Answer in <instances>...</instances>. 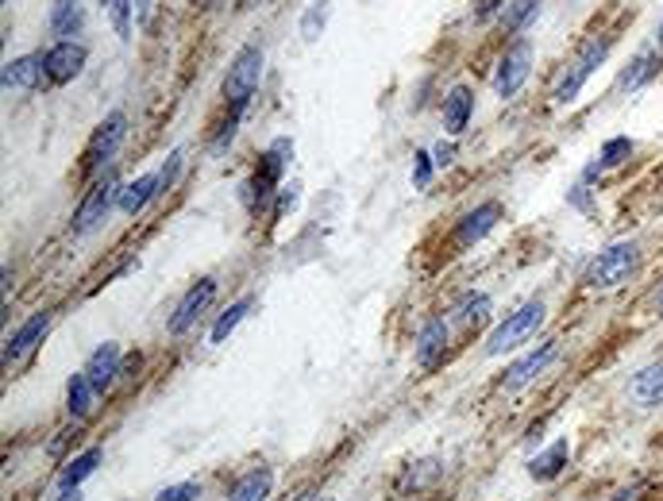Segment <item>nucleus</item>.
Listing matches in <instances>:
<instances>
[{
    "label": "nucleus",
    "mask_w": 663,
    "mask_h": 501,
    "mask_svg": "<svg viewBox=\"0 0 663 501\" xmlns=\"http://www.w3.org/2000/svg\"><path fill=\"white\" fill-rule=\"evenodd\" d=\"M43 59H47V82H51V86H66V82H74V77L86 70L89 47L82 43V39H70V43H51L43 51Z\"/></svg>",
    "instance_id": "nucleus-14"
},
{
    "label": "nucleus",
    "mask_w": 663,
    "mask_h": 501,
    "mask_svg": "<svg viewBox=\"0 0 663 501\" xmlns=\"http://www.w3.org/2000/svg\"><path fill=\"white\" fill-rule=\"evenodd\" d=\"M298 197H301V186L298 181H289V186H282L278 189V201H274V216H286L293 204H298Z\"/></svg>",
    "instance_id": "nucleus-38"
},
{
    "label": "nucleus",
    "mask_w": 663,
    "mask_h": 501,
    "mask_svg": "<svg viewBox=\"0 0 663 501\" xmlns=\"http://www.w3.org/2000/svg\"><path fill=\"white\" fill-rule=\"evenodd\" d=\"M263 66H266L263 47H255V43L239 47L236 59H232V66H228V74H224V86H221L228 112H239V116H243L247 104L255 101L259 82H263Z\"/></svg>",
    "instance_id": "nucleus-3"
},
{
    "label": "nucleus",
    "mask_w": 663,
    "mask_h": 501,
    "mask_svg": "<svg viewBox=\"0 0 663 501\" xmlns=\"http://www.w3.org/2000/svg\"><path fill=\"white\" fill-rule=\"evenodd\" d=\"M443 475H448V463H443V459H436V455L413 459L409 467H401L398 483H393V493H398V498H413V493H425V490H433V486L440 483Z\"/></svg>",
    "instance_id": "nucleus-16"
},
{
    "label": "nucleus",
    "mask_w": 663,
    "mask_h": 501,
    "mask_svg": "<svg viewBox=\"0 0 663 501\" xmlns=\"http://www.w3.org/2000/svg\"><path fill=\"white\" fill-rule=\"evenodd\" d=\"M536 12H540V0H510V4H505V12L498 20H502V27L510 35H521L536 20Z\"/></svg>",
    "instance_id": "nucleus-31"
},
{
    "label": "nucleus",
    "mask_w": 663,
    "mask_h": 501,
    "mask_svg": "<svg viewBox=\"0 0 663 501\" xmlns=\"http://www.w3.org/2000/svg\"><path fill=\"white\" fill-rule=\"evenodd\" d=\"M289 159H293V139L289 136H278L263 151V159H259V166L251 171V178L243 181V204L251 213L266 209V204L278 197L282 178H286V171H289Z\"/></svg>",
    "instance_id": "nucleus-2"
},
{
    "label": "nucleus",
    "mask_w": 663,
    "mask_h": 501,
    "mask_svg": "<svg viewBox=\"0 0 663 501\" xmlns=\"http://www.w3.org/2000/svg\"><path fill=\"white\" fill-rule=\"evenodd\" d=\"M182 162H186V154L182 151L166 154V162L159 166V197H166L174 189V181H178V174H182Z\"/></svg>",
    "instance_id": "nucleus-34"
},
{
    "label": "nucleus",
    "mask_w": 663,
    "mask_h": 501,
    "mask_svg": "<svg viewBox=\"0 0 663 501\" xmlns=\"http://www.w3.org/2000/svg\"><path fill=\"white\" fill-rule=\"evenodd\" d=\"M567 204L578 209V213H595V189H590L587 181H578L575 189H567Z\"/></svg>",
    "instance_id": "nucleus-37"
},
{
    "label": "nucleus",
    "mask_w": 663,
    "mask_h": 501,
    "mask_svg": "<svg viewBox=\"0 0 663 501\" xmlns=\"http://www.w3.org/2000/svg\"><path fill=\"white\" fill-rule=\"evenodd\" d=\"M101 463H104V451L101 448H86L82 455H74L66 467H62V475H59V493L62 490H82V483H86V478L93 475Z\"/></svg>",
    "instance_id": "nucleus-26"
},
{
    "label": "nucleus",
    "mask_w": 663,
    "mask_h": 501,
    "mask_svg": "<svg viewBox=\"0 0 663 501\" xmlns=\"http://www.w3.org/2000/svg\"><path fill=\"white\" fill-rule=\"evenodd\" d=\"M93 401H97V390H93V383L86 378V371L70 374V383H66V413L74 416V421H86L89 409H93Z\"/></svg>",
    "instance_id": "nucleus-27"
},
{
    "label": "nucleus",
    "mask_w": 663,
    "mask_h": 501,
    "mask_svg": "<svg viewBox=\"0 0 663 501\" xmlns=\"http://www.w3.org/2000/svg\"><path fill=\"white\" fill-rule=\"evenodd\" d=\"M533 43L528 39H517V43L510 47V51L502 54V62H498V74H493V89H498V97L502 101H513V97L525 89L528 74H533Z\"/></svg>",
    "instance_id": "nucleus-8"
},
{
    "label": "nucleus",
    "mask_w": 663,
    "mask_h": 501,
    "mask_svg": "<svg viewBox=\"0 0 663 501\" xmlns=\"http://www.w3.org/2000/svg\"><path fill=\"white\" fill-rule=\"evenodd\" d=\"M640 263H645V251H640L637 239H617V243L602 247V251L587 263L583 286L595 289V293H610V289H621L625 281L637 278Z\"/></svg>",
    "instance_id": "nucleus-1"
},
{
    "label": "nucleus",
    "mask_w": 663,
    "mask_h": 501,
    "mask_svg": "<svg viewBox=\"0 0 663 501\" xmlns=\"http://www.w3.org/2000/svg\"><path fill=\"white\" fill-rule=\"evenodd\" d=\"M560 359V340H545V343H536L533 351H525V355L517 359V363H510L505 366V378H502V386L510 393H517V390H525V386H533L536 378H545L548 374V366Z\"/></svg>",
    "instance_id": "nucleus-9"
},
{
    "label": "nucleus",
    "mask_w": 663,
    "mask_h": 501,
    "mask_svg": "<svg viewBox=\"0 0 663 501\" xmlns=\"http://www.w3.org/2000/svg\"><path fill=\"white\" fill-rule=\"evenodd\" d=\"M545 316H548V305L540 298L517 305L502 324H498V328L490 331V336H486V348H483L486 359H498V355H505V351H517L521 343H528L536 331H540Z\"/></svg>",
    "instance_id": "nucleus-4"
},
{
    "label": "nucleus",
    "mask_w": 663,
    "mask_h": 501,
    "mask_svg": "<svg viewBox=\"0 0 663 501\" xmlns=\"http://www.w3.org/2000/svg\"><path fill=\"white\" fill-rule=\"evenodd\" d=\"M124 139H128V112L112 109L93 128L86 151H82V174H86V178H101V174L112 166V159L120 154Z\"/></svg>",
    "instance_id": "nucleus-6"
},
{
    "label": "nucleus",
    "mask_w": 663,
    "mask_h": 501,
    "mask_svg": "<svg viewBox=\"0 0 663 501\" xmlns=\"http://www.w3.org/2000/svg\"><path fill=\"white\" fill-rule=\"evenodd\" d=\"M59 501H82V490H62Z\"/></svg>",
    "instance_id": "nucleus-46"
},
{
    "label": "nucleus",
    "mask_w": 663,
    "mask_h": 501,
    "mask_svg": "<svg viewBox=\"0 0 663 501\" xmlns=\"http://www.w3.org/2000/svg\"><path fill=\"white\" fill-rule=\"evenodd\" d=\"M47 32L54 35V43H70L86 32V4L82 0H54L47 9Z\"/></svg>",
    "instance_id": "nucleus-18"
},
{
    "label": "nucleus",
    "mask_w": 663,
    "mask_h": 501,
    "mask_svg": "<svg viewBox=\"0 0 663 501\" xmlns=\"http://www.w3.org/2000/svg\"><path fill=\"white\" fill-rule=\"evenodd\" d=\"M663 70V51L660 47H648V51H637L633 54V62L625 70H621L617 77V93H637V89H645L648 82H652L655 74Z\"/></svg>",
    "instance_id": "nucleus-20"
},
{
    "label": "nucleus",
    "mask_w": 663,
    "mask_h": 501,
    "mask_svg": "<svg viewBox=\"0 0 663 501\" xmlns=\"http://www.w3.org/2000/svg\"><path fill=\"white\" fill-rule=\"evenodd\" d=\"M610 47H613V35H590L587 43L578 47V54L571 59L567 74H563L560 86L552 89V101L560 104V109H567V104L578 101L583 86H587L590 77H595V70L602 66L605 59H610Z\"/></svg>",
    "instance_id": "nucleus-5"
},
{
    "label": "nucleus",
    "mask_w": 663,
    "mask_h": 501,
    "mask_svg": "<svg viewBox=\"0 0 663 501\" xmlns=\"http://www.w3.org/2000/svg\"><path fill=\"white\" fill-rule=\"evenodd\" d=\"M298 501H324V498H321V493H301Z\"/></svg>",
    "instance_id": "nucleus-48"
},
{
    "label": "nucleus",
    "mask_w": 663,
    "mask_h": 501,
    "mask_svg": "<svg viewBox=\"0 0 663 501\" xmlns=\"http://www.w3.org/2000/svg\"><path fill=\"white\" fill-rule=\"evenodd\" d=\"M216 278H197L193 286L182 293V301L174 305V316H171V336H186L189 328H193L197 321H201L209 309H213V301H216Z\"/></svg>",
    "instance_id": "nucleus-11"
},
{
    "label": "nucleus",
    "mask_w": 663,
    "mask_h": 501,
    "mask_svg": "<svg viewBox=\"0 0 663 501\" xmlns=\"http://www.w3.org/2000/svg\"><path fill=\"white\" fill-rule=\"evenodd\" d=\"M274 493V471L266 463L251 467L247 475L236 478V486L228 490V501H266Z\"/></svg>",
    "instance_id": "nucleus-25"
},
{
    "label": "nucleus",
    "mask_w": 663,
    "mask_h": 501,
    "mask_svg": "<svg viewBox=\"0 0 663 501\" xmlns=\"http://www.w3.org/2000/svg\"><path fill=\"white\" fill-rule=\"evenodd\" d=\"M120 366H124V351H120V343H112V340H104L101 348L86 359L82 371H86V378L93 383L97 398H104V393L120 383Z\"/></svg>",
    "instance_id": "nucleus-17"
},
{
    "label": "nucleus",
    "mask_w": 663,
    "mask_h": 501,
    "mask_svg": "<svg viewBox=\"0 0 663 501\" xmlns=\"http://www.w3.org/2000/svg\"><path fill=\"white\" fill-rule=\"evenodd\" d=\"M629 398L637 409H660L663 405V359L660 363L640 366L629 378Z\"/></svg>",
    "instance_id": "nucleus-21"
},
{
    "label": "nucleus",
    "mask_w": 663,
    "mask_h": 501,
    "mask_svg": "<svg viewBox=\"0 0 663 501\" xmlns=\"http://www.w3.org/2000/svg\"><path fill=\"white\" fill-rule=\"evenodd\" d=\"M602 174H605V166H602V162H598V159H590L587 166H583V178H578V181H587V186H595V181L602 178Z\"/></svg>",
    "instance_id": "nucleus-42"
},
{
    "label": "nucleus",
    "mask_w": 663,
    "mask_h": 501,
    "mask_svg": "<svg viewBox=\"0 0 663 501\" xmlns=\"http://www.w3.org/2000/svg\"><path fill=\"white\" fill-rule=\"evenodd\" d=\"M328 20H332V0H313V4L301 12V24H298L301 39H305V43H316L324 35V27H328Z\"/></svg>",
    "instance_id": "nucleus-29"
},
{
    "label": "nucleus",
    "mask_w": 663,
    "mask_h": 501,
    "mask_svg": "<svg viewBox=\"0 0 663 501\" xmlns=\"http://www.w3.org/2000/svg\"><path fill=\"white\" fill-rule=\"evenodd\" d=\"M451 348V324L443 316H433L417 328V340H413V359H417L421 371H436L443 363Z\"/></svg>",
    "instance_id": "nucleus-15"
},
{
    "label": "nucleus",
    "mask_w": 663,
    "mask_h": 501,
    "mask_svg": "<svg viewBox=\"0 0 663 501\" xmlns=\"http://www.w3.org/2000/svg\"><path fill=\"white\" fill-rule=\"evenodd\" d=\"M655 47L663 51V16H660V24H655Z\"/></svg>",
    "instance_id": "nucleus-47"
},
{
    "label": "nucleus",
    "mask_w": 663,
    "mask_h": 501,
    "mask_svg": "<svg viewBox=\"0 0 663 501\" xmlns=\"http://www.w3.org/2000/svg\"><path fill=\"white\" fill-rule=\"evenodd\" d=\"M239 124H243V116H239V112H228V116L216 124L213 139H209V154H213V159H224V154H228V147L236 143Z\"/></svg>",
    "instance_id": "nucleus-33"
},
{
    "label": "nucleus",
    "mask_w": 663,
    "mask_h": 501,
    "mask_svg": "<svg viewBox=\"0 0 663 501\" xmlns=\"http://www.w3.org/2000/svg\"><path fill=\"white\" fill-rule=\"evenodd\" d=\"M151 201H159V171L139 174V178L124 181V189H120V213L124 216H139Z\"/></svg>",
    "instance_id": "nucleus-23"
},
{
    "label": "nucleus",
    "mask_w": 663,
    "mask_h": 501,
    "mask_svg": "<svg viewBox=\"0 0 663 501\" xmlns=\"http://www.w3.org/2000/svg\"><path fill=\"white\" fill-rule=\"evenodd\" d=\"M120 189H124V181H120L112 171H104L101 178L86 189L82 204L74 209L70 231H74V236H93V231L112 216V209H120Z\"/></svg>",
    "instance_id": "nucleus-7"
},
{
    "label": "nucleus",
    "mask_w": 663,
    "mask_h": 501,
    "mask_svg": "<svg viewBox=\"0 0 663 501\" xmlns=\"http://www.w3.org/2000/svg\"><path fill=\"white\" fill-rule=\"evenodd\" d=\"M567 459H571V440L560 436L552 448L536 451V455L528 459V475H533L536 483H555V478L563 475V467H567Z\"/></svg>",
    "instance_id": "nucleus-22"
},
{
    "label": "nucleus",
    "mask_w": 663,
    "mask_h": 501,
    "mask_svg": "<svg viewBox=\"0 0 663 501\" xmlns=\"http://www.w3.org/2000/svg\"><path fill=\"white\" fill-rule=\"evenodd\" d=\"M433 171H436L433 151H417V154H413V186L428 189V181H433Z\"/></svg>",
    "instance_id": "nucleus-36"
},
{
    "label": "nucleus",
    "mask_w": 663,
    "mask_h": 501,
    "mask_svg": "<svg viewBox=\"0 0 663 501\" xmlns=\"http://www.w3.org/2000/svg\"><path fill=\"white\" fill-rule=\"evenodd\" d=\"M101 12L112 20L120 43H132V16H136V0H101Z\"/></svg>",
    "instance_id": "nucleus-30"
},
{
    "label": "nucleus",
    "mask_w": 663,
    "mask_h": 501,
    "mask_svg": "<svg viewBox=\"0 0 663 501\" xmlns=\"http://www.w3.org/2000/svg\"><path fill=\"white\" fill-rule=\"evenodd\" d=\"M652 313H655V316H663V281L652 289Z\"/></svg>",
    "instance_id": "nucleus-44"
},
{
    "label": "nucleus",
    "mask_w": 663,
    "mask_h": 501,
    "mask_svg": "<svg viewBox=\"0 0 663 501\" xmlns=\"http://www.w3.org/2000/svg\"><path fill=\"white\" fill-rule=\"evenodd\" d=\"M43 82H47L43 51L9 59V62H4V70H0V86H4V93H35Z\"/></svg>",
    "instance_id": "nucleus-13"
},
{
    "label": "nucleus",
    "mask_w": 663,
    "mask_h": 501,
    "mask_svg": "<svg viewBox=\"0 0 663 501\" xmlns=\"http://www.w3.org/2000/svg\"><path fill=\"white\" fill-rule=\"evenodd\" d=\"M255 309V298H239V301H232L228 309H224L221 316H216V324H213V331H209V340L213 343H224L232 336V331L239 328V324L247 321V313Z\"/></svg>",
    "instance_id": "nucleus-28"
},
{
    "label": "nucleus",
    "mask_w": 663,
    "mask_h": 501,
    "mask_svg": "<svg viewBox=\"0 0 663 501\" xmlns=\"http://www.w3.org/2000/svg\"><path fill=\"white\" fill-rule=\"evenodd\" d=\"M139 371H143V355H139V351H132V355H124V366H120V383L136 378Z\"/></svg>",
    "instance_id": "nucleus-40"
},
{
    "label": "nucleus",
    "mask_w": 663,
    "mask_h": 501,
    "mask_svg": "<svg viewBox=\"0 0 663 501\" xmlns=\"http://www.w3.org/2000/svg\"><path fill=\"white\" fill-rule=\"evenodd\" d=\"M493 313V298L486 293V289H471V293H463V301L455 309H451V324L463 331L478 328V324H486Z\"/></svg>",
    "instance_id": "nucleus-24"
},
{
    "label": "nucleus",
    "mask_w": 663,
    "mask_h": 501,
    "mask_svg": "<svg viewBox=\"0 0 663 501\" xmlns=\"http://www.w3.org/2000/svg\"><path fill=\"white\" fill-rule=\"evenodd\" d=\"M475 120V89L471 86H451L443 97V128L451 139H460Z\"/></svg>",
    "instance_id": "nucleus-19"
},
{
    "label": "nucleus",
    "mask_w": 663,
    "mask_h": 501,
    "mask_svg": "<svg viewBox=\"0 0 663 501\" xmlns=\"http://www.w3.org/2000/svg\"><path fill=\"white\" fill-rule=\"evenodd\" d=\"M228 0H193V9H201V12H216V9H224Z\"/></svg>",
    "instance_id": "nucleus-43"
},
{
    "label": "nucleus",
    "mask_w": 663,
    "mask_h": 501,
    "mask_svg": "<svg viewBox=\"0 0 663 501\" xmlns=\"http://www.w3.org/2000/svg\"><path fill=\"white\" fill-rule=\"evenodd\" d=\"M197 498H201V486L197 483H174L154 493V501H197Z\"/></svg>",
    "instance_id": "nucleus-35"
},
{
    "label": "nucleus",
    "mask_w": 663,
    "mask_h": 501,
    "mask_svg": "<svg viewBox=\"0 0 663 501\" xmlns=\"http://www.w3.org/2000/svg\"><path fill=\"white\" fill-rule=\"evenodd\" d=\"M433 159H436V166H451V162H455V143H436Z\"/></svg>",
    "instance_id": "nucleus-41"
},
{
    "label": "nucleus",
    "mask_w": 663,
    "mask_h": 501,
    "mask_svg": "<svg viewBox=\"0 0 663 501\" xmlns=\"http://www.w3.org/2000/svg\"><path fill=\"white\" fill-rule=\"evenodd\" d=\"M505 4H510V0H475V20L478 24H486V20L502 16Z\"/></svg>",
    "instance_id": "nucleus-39"
},
{
    "label": "nucleus",
    "mask_w": 663,
    "mask_h": 501,
    "mask_svg": "<svg viewBox=\"0 0 663 501\" xmlns=\"http://www.w3.org/2000/svg\"><path fill=\"white\" fill-rule=\"evenodd\" d=\"M498 224H502V204L498 201L475 204V209H467V213L455 221V228H451V247H455V251H471V247L483 243Z\"/></svg>",
    "instance_id": "nucleus-10"
},
{
    "label": "nucleus",
    "mask_w": 663,
    "mask_h": 501,
    "mask_svg": "<svg viewBox=\"0 0 663 501\" xmlns=\"http://www.w3.org/2000/svg\"><path fill=\"white\" fill-rule=\"evenodd\" d=\"M136 12H139V20H147V12H151V0H136Z\"/></svg>",
    "instance_id": "nucleus-45"
},
{
    "label": "nucleus",
    "mask_w": 663,
    "mask_h": 501,
    "mask_svg": "<svg viewBox=\"0 0 663 501\" xmlns=\"http://www.w3.org/2000/svg\"><path fill=\"white\" fill-rule=\"evenodd\" d=\"M633 151H637V143H633L629 136H613L602 143V151H598V162H602L605 171H617V166H625V162L633 159Z\"/></svg>",
    "instance_id": "nucleus-32"
},
{
    "label": "nucleus",
    "mask_w": 663,
    "mask_h": 501,
    "mask_svg": "<svg viewBox=\"0 0 663 501\" xmlns=\"http://www.w3.org/2000/svg\"><path fill=\"white\" fill-rule=\"evenodd\" d=\"M51 324H54V313H51V309H39V313L27 316V321L20 324V328L9 336V343H4V366L24 363V359L32 355V351L47 340V331H51Z\"/></svg>",
    "instance_id": "nucleus-12"
}]
</instances>
